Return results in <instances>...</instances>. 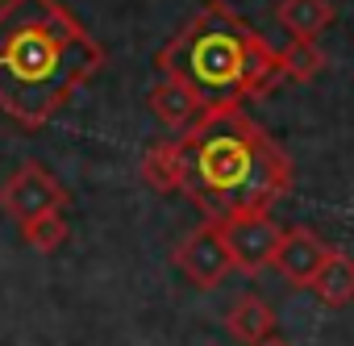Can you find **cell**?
<instances>
[{
  "instance_id": "obj_10",
  "label": "cell",
  "mask_w": 354,
  "mask_h": 346,
  "mask_svg": "<svg viewBox=\"0 0 354 346\" xmlns=\"http://www.w3.org/2000/svg\"><path fill=\"white\" fill-rule=\"evenodd\" d=\"M308 288H313L329 309L350 304V300H354V259H350L346 251H333V246H329V255H325V263L317 267V275H313Z\"/></svg>"
},
{
  "instance_id": "obj_5",
  "label": "cell",
  "mask_w": 354,
  "mask_h": 346,
  "mask_svg": "<svg viewBox=\"0 0 354 346\" xmlns=\"http://www.w3.org/2000/svg\"><path fill=\"white\" fill-rule=\"evenodd\" d=\"M63 205H67V192L42 163H21L13 176L0 184V209H5L17 226L34 221L42 213H63Z\"/></svg>"
},
{
  "instance_id": "obj_3",
  "label": "cell",
  "mask_w": 354,
  "mask_h": 346,
  "mask_svg": "<svg viewBox=\"0 0 354 346\" xmlns=\"http://www.w3.org/2000/svg\"><path fill=\"white\" fill-rule=\"evenodd\" d=\"M154 67L158 75L184 80L205 109L242 104L283 84L275 51L225 0H205L201 13L154 55Z\"/></svg>"
},
{
  "instance_id": "obj_1",
  "label": "cell",
  "mask_w": 354,
  "mask_h": 346,
  "mask_svg": "<svg viewBox=\"0 0 354 346\" xmlns=\"http://www.w3.org/2000/svg\"><path fill=\"white\" fill-rule=\"evenodd\" d=\"M100 67L104 51L59 0H0V109L9 117L50 121Z\"/></svg>"
},
{
  "instance_id": "obj_6",
  "label": "cell",
  "mask_w": 354,
  "mask_h": 346,
  "mask_svg": "<svg viewBox=\"0 0 354 346\" xmlns=\"http://www.w3.org/2000/svg\"><path fill=\"white\" fill-rule=\"evenodd\" d=\"M221 234H225L234 267L263 271V267H271V255H275V242H279L283 230L275 226L271 213H234V217L221 221Z\"/></svg>"
},
{
  "instance_id": "obj_13",
  "label": "cell",
  "mask_w": 354,
  "mask_h": 346,
  "mask_svg": "<svg viewBox=\"0 0 354 346\" xmlns=\"http://www.w3.org/2000/svg\"><path fill=\"white\" fill-rule=\"evenodd\" d=\"M275 17L292 38H317L333 21V5L329 0H279Z\"/></svg>"
},
{
  "instance_id": "obj_14",
  "label": "cell",
  "mask_w": 354,
  "mask_h": 346,
  "mask_svg": "<svg viewBox=\"0 0 354 346\" xmlns=\"http://www.w3.org/2000/svg\"><path fill=\"white\" fill-rule=\"evenodd\" d=\"M21 238L26 246H34L38 255H55L67 242V217L63 213H42L34 221H21Z\"/></svg>"
},
{
  "instance_id": "obj_2",
  "label": "cell",
  "mask_w": 354,
  "mask_h": 346,
  "mask_svg": "<svg viewBox=\"0 0 354 346\" xmlns=\"http://www.w3.org/2000/svg\"><path fill=\"white\" fill-rule=\"evenodd\" d=\"M184 154V197L201 205L209 221L234 213H271L292 188V158L279 142L246 117L238 104L205 109L184 134H175Z\"/></svg>"
},
{
  "instance_id": "obj_15",
  "label": "cell",
  "mask_w": 354,
  "mask_h": 346,
  "mask_svg": "<svg viewBox=\"0 0 354 346\" xmlns=\"http://www.w3.org/2000/svg\"><path fill=\"white\" fill-rule=\"evenodd\" d=\"M259 346H292V342H283V338H275V334H271V338H267V342H259Z\"/></svg>"
},
{
  "instance_id": "obj_11",
  "label": "cell",
  "mask_w": 354,
  "mask_h": 346,
  "mask_svg": "<svg viewBox=\"0 0 354 346\" xmlns=\"http://www.w3.org/2000/svg\"><path fill=\"white\" fill-rule=\"evenodd\" d=\"M142 176L154 192H180L184 188V154H180V142H154L146 154H142Z\"/></svg>"
},
{
  "instance_id": "obj_8",
  "label": "cell",
  "mask_w": 354,
  "mask_h": 346,
  "mask_svg": "<svg viewBox=\"0 0 354 346\" xmlns=\"http://www.w3.org/2000/svg\"><path fill=\"white\" fill-rule=\"evenodd\" d=\"M146 109H150L154 121L167 125L171 134H184V129L205 113V104L196 100V92H192L184 80H175V75H162V80L146 92Z\"/></svg>"
},
{
  "instance_id": "obj_4",
  "label": "cell",
  "mask_w": 354,
  "mask_h": 346,
  "mask_svg": "<svg viewBox=\"0 0 354 346\" xmlns=\"http://www.w3.org/2000/svg\"><path fill=\"white\" fill-rule=\"evenodd\" d=\"M171 263L180 267V275L196 288H221L225 275L234 271V259H230V246H225V234H221V221H201L180 246H175Z\"/></svg>"
},
{
  "instance_id": "obj_12",
  "label": "cell",
  "mask_w": 354,
  "mask_h": 346,
  "mask_svg": "<svg viewBox=\"0 0 354 346\" xmlns=\"http://www.w3.org/2000/svg\"><path fill=\"white\" fill-rule=\"evenodd\" d=\"M275 67H279V80L308 84L325 71V51L317 46V38H292L283 51H275Z\"/></svg>"
},
{
  "instance_id": "obj_9",
  "label": "cell",
  "mask_w": 354,
  "mask_h": 346,
  "mask_svg": "<svg viewBox=\"0 0 354 346\" xmlns=\"http://www.w3.org/2000/svg\"><path fill=\"white\" fill-rule=\"evenodd\" d=\"M225 329L238 346H259L275 334V309L259 292H242L225 313Z\"/></svg>"
},
{
  "instance_id": "obj_7",
  "label": "cell",
  "mask_w": 354,
  "mask_h": 346,
  "mask_svg": "<svg viewBox=\"0 0 354 346\" xmlns=\"http://www.w3.org/2000/svg\"><path fill=\"white\" fill-rule=\"evenodd\" d=\"M325 255H329V242H325L321 234H313V230H304V226H292V230L279 234L275 255H271V267L279 271L283 284L308 288L313 275H317V267L325 263Z\"/></svg>"
}]
</instances>
